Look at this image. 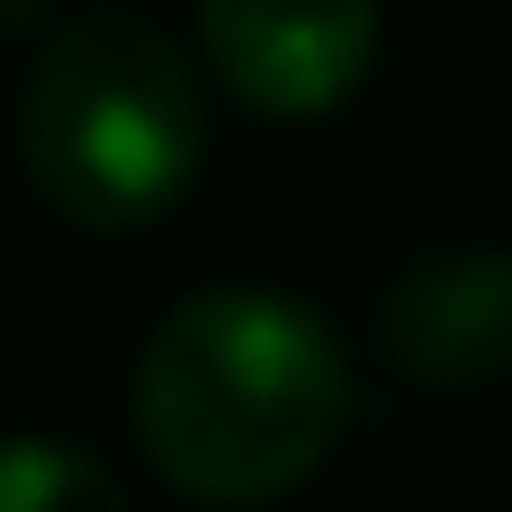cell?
Returning a JSON list of instances; mask_svg holds the SVG:
<instances>
[{"instance_id": "1", "label": "cell", "mask_w": 512, "mask_h": 512, "mask_svg": "<svg viewBox=\"0 0 512 512\" xmlns=\"http://www.w3.org/2000/svg\"><path fill=\"white\" fill-rule=\"evenodd\" d=\"M126 423L171 495L216 512L279 504L351 432L342 333L279 288H198L144 333Z\"/></svg>"}, {"instance_id": "2", "label": "cell", "mask_w": 512, "mask_h": 512, "mask_svg": "<svg viewBox=\"0 0 512 512\" xmlns=\"http://www.w3.org/2000/svg\"><path fill=\"white\" fill-rule=\"evenodd\" d=\"M27 189L81 234L162 225L207 171V90L198 63L135 9L63 18L18 99Z\"/></svg>"}, {"instance_id": "3", "label": "cell", "mask_w": 512, "mask_h": 512, "mask_svg": "<svg viewBox=\"0 0 512 512\" xmlns=\"http://www.w3.org/2000/svg\"><path fill=\"white\" fill-rule=\"evenodd\" d=\"M198 36L252 117H324L369 81L378 0H198Z\"/></svg>"}, {"instance_id": "4", "label": "cell", "mask_w": 512, "mask_h": 512, "mask_svg": "<svg viewBox=\"0 0 512 512\" xmlns=\"http://www.w3.org/2000/svg\"><path fill=\"white\" fill-rule=\"evenodd\" d=\"M378 351L405 387L432 396H477L512 378V252L468 243L396 270V288L378 297Z\"/></svg>"}, {"instance_id": "5", "label": "cell", "mask_w": 512, "mask_h": 512, "mask_svg": "<svg viewBox=\"0 0 512 512\" xmlns=\"http://www.w3.org/2000/svg\"><path fill=\"white\" fill-rule=\"evenodd\" d=\"M0 512H135L108 459H90L81 441H45V432H9L0 441Z\"/></svg>"}, {"instance_id": "6", "label": "cell", "mask_w": 512, "mask_h": 512, "mask_svg": "<svg viewBox=\"0 0 512 512\" xmlns=\"http://www.w3.org/2000/svg\"><path fill=\"white\" fill-rule=\"evenodd\" d=\"M45 27V0H0V45L9 36H36Z\"/></svg>"}]
</instances>
